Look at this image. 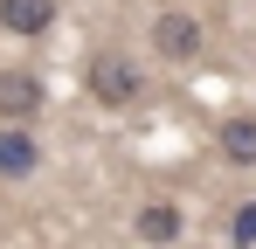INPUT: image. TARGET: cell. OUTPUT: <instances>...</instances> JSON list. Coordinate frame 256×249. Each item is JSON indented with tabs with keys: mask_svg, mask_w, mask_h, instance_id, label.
Listing matches in <instances>:
<instances>
[{
	"mask_svg": "<svg viewBox=\"0 0 256 249\" xmlns=\"http://www.w3.org/2000/svg\"><path fill=\"white\" fill-rule=\"evenodd\" d=\"M138 62H132L125 48H104V56H90V70H84V90L104 104V111H125V104H138Z\"/></svg>",
	"mask_w": 256,
	"mask_h": 249,
	"instance_id": "1",
	"label": "cell"
},
{
	"mask_svg": "<svg viewBox=\"0 0 256 249\" xmlns=\"http://www.w3.org/2000/svg\"><path fill=\"white\" fill-rule=\"evenodd\" d=\"M42 173V138L28 124H0V180H28Z\"/></svg>",
	"mask_w": 256,
	"mask_h": 249,
	"instance_id": "4",
	"label": "cell"
},
{
	"mask_svg": "<svg viewBox=\"0 0 256 249\" xmlns=\"http://www.w3.org/2000/svg\"><path fill=\"white\" fill-rule=\"evenodd\" d=\"M132 228H138V242L166 249V242H180V208H173V201H146V208H138V222H132Z\"/></svg>",
	"mask_w": 256,
	"mask_h": 249,
	"instance_id": "7",
	"label": "cell"
},
{
	"mask_svg": "<svg viewBox=\"0 0 256 249\" xmlns=\"http://www.w3.org/2000/svg\"><path fill=\"white\" fill-rule=\"evenodd\" d=\"M228 242H236V249H256V201H242L236 214H228Z\"/></svg>",
	"mask_w": 256,
	"mask_h": 249,
	"instance_id": "8",
	"label": "cell"
},
{
	"mask_svg": "<svg viewBox=\"0 0 256 249\" xmlns=\"http://www.w3.org/2000/svg\"><path fill=\"white\" fill-rule=\"evenodd\" d=\"M42 104H48L42 70H0V124H28V118H42Z\"/></svg>",
	"mask_w": 256,
	"mask_h": 249,
	"instance_id": "3",
	"label": "cell"
},
{
	"mask_svg": "<svg viewBox=\"0 0 256 249\" xmlns=\"http://www.w3.org/2000/svg\"><path fill=\"white\" fill-rule=\"evenodd\" d=\"M201 48H208L201 14H180V7H160V14H152V56H166V62H194Z\"/></svg>",
	"mask_w": 256,
	"mask_h": 249,
	"instance_id": "2",
	"label": "cell"
},
{
	"mask_svg": "<svg viewBox=\"0 0 256 249\" xmlns=\"http://www.w3.org/2000/svg\"><path fill=\"white\" fill-rule=\"evenodd\" d=\"M0 28L21 42H42L56 28V0H0Z\"/></svg>",
	"mask_w": 256,
	"mask_h": 249,
	"instance_id": "5",
	"label": "cell"
},
{
	"mask_svg": "<svg viewBox=\"0 0 256 249\" xmlns=\"http://www.w3.org/2000/svg\"><path fill=\"white\" fill-rule=\"evenodd\" d=\"M214 146L228 166H256V111H236V118L214 124Z\"/></svg>",
	"mask_w": 256,
	"mask_h": 249,
	"instance_id": "6",
	"label": "cell"
}]
</instances>
